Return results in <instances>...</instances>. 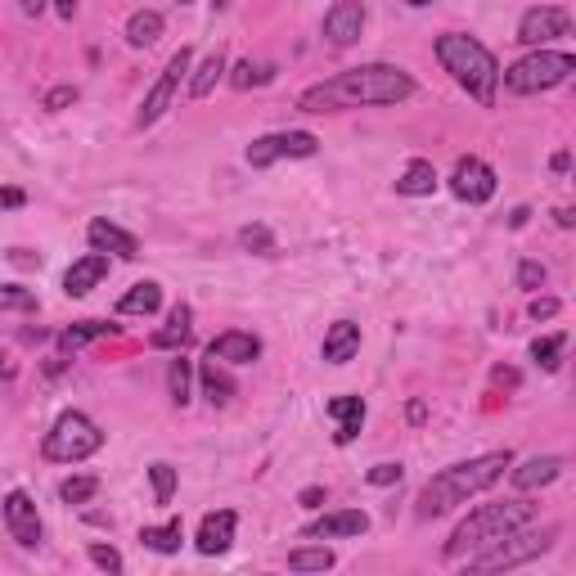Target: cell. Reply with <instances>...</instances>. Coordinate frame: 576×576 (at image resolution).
Wrapping results in <instances>:
<instances>
[{
  "instance_id": "obj_1",
  "label": "cell",
  "mask_w": 576,
  "mask_h": 576,
  "mask_svg": "<svg viewBox=\"0 0 576 576\" xmlns=\"http://www.w3.org/2000/svg\"><path fill=\"white\" fill-rule=\"evenodd\" d=\"M414 77L396 63H360L347 68L338 77L320 81V86H306L297 95L302 113H342V108H383V104H401L414 95Z\"/></svg>"
},
{
  "instance_id": "obj_2",
  "label": "cell",
  "mask_w": 576,
  "mask_h": 576,
  "mask_svg": "<svg viewBox=\"0 0 576 576\" xmlns=\"http://www.w3.org/2000/svg\"><path fill=\"white\" fill-rule=\"evenodd\" d=\"M504 468H513L509 450H486V455H477V459H459V464L441 468V473H432L428 482L419 486L414 518L428 522V518H441V513L459 509V504H468L473 495H482L486 486L500 482Z\"/></svg>"
},
{
  "instance_id": "obj_3",
  "label": "cell",
  "mask_w": 576,
  "mask_h": 576,
  "mask_svg": "<svg viewBox=\"0 0 576 576\" xmlns=\"http://www.w3.org/2000/svg\"><path fill=\"white\" fill-rule=\"evenodd\" d=\"M432 54H437V63L450 72V77H455V86H464L482 108L495 104V86H500V63H495V54L486 50V45L477 41V36L441 32L437 41H432Z\"/></svg>"
},
{
  "instance_id": "obj_4",
  "label": "cell",
  "mask_w": 576,
  "mask_h": 576,
  "mask_svg": "<svg viewBox=\"0 0 576 576\" xmlns=\"http://www.w3.org/2000/svg\"><path fill=\"white\" fill-rule=\"evenodd\" d=\"M536 518V504L527 500H495V504H477L473 513H468L464 522H459L455 531H450V540L441 545V558H464V554H477V549H486L491 540L509 536V531L527 527V522Z\"/></svg>"
},
{
  "instance_id": "obj_5",
  "label": "cell",
  "mask_w": 576,
  "mask_h": 576,
  "mask_svg": "<svg viewBox=\"0 0 576 576\" xmlns=\"http://www.w3.org/2000/svg\"><path fill=\"white\" fill-rule=\"evenodd\" d=\"M554 540H558L554 522H549V527H531L527 522V527H518V531H509V536L491 540L486 549H477V554L459 567V576H504V572H513V567L531 563V558L549 554Z\"/></svg>"
},
{
  "instance_id": "obj_6",
  "label": "cell",
  "mask_w": 576,
  "mask_h": 576,
  "mask_svg": "<svg viewBox=\"0 0 576 576\" xmlns=\"http://www.w3.org/2000/svg\"><path fill=\"white\" fill-rule=\"evenodd\" d=\"M572 72H576V54L531 50V54H522L518 63H509V68L500 72V81H504V90H513V95H540V90L563 86Z\"/></svg>"
},
{
  "instance_id": "obj_7",
  "label": "cell",
  "mask_w": 576,
  "mask_h": 576,
  "mask_svg": "<svg viewBox=\"0 0 576 576\" xmlns=\"http://www.w3.org/2000/svg\"><path fill=\"white\" fill-rule=\"evenodd\" d=\"M99 446H104L99 423L90 419L86 410H63L59 419H54V428L45 432L41 455L50 459V464H81V459H90Z\"/></svg>"
},
{
  "instance_id": "obj_8",
  "label": "cell",
  "mask_w": 576,
  "mask_h": 576,
  "mask_svg": "<svg viewBox=\"0 0 576 576\" xmlns=\"http://www.w3.org/2000/svg\"><path fill=\"white\" fill-rule=\"evenodd\" d=\"M315 153H320V140L311 131H270V135H257L243 158H248L252 171H266L279 158H315Z\"/></svg>"
},
{
  "instance_id": "obj_9",
  "label": "cell",
  "mask_w": 576,
  "mask_h": 576,
  "mask_svg": "<svg viewBox=\"0 0 576 576\" xmlns=\"http://www.w3.org/2000/svg\"><path fill=\"white\" fill-rule=\"evenodd\" d=\"M189 68H194V50H185V45H180V50L167 59V68H162V77L153 81V86H149V95H144L140 117H135V126H140V131H144V126H153V122H158V117L171 108V99H176L180 81L189 77Z\"/></svg>"
},
{
  "instance_id": "obj_10",
  "label": "cell",
  "mask_w": 576,
  "mask_h": 576,
  "mask_svg": "<svg viewBox=\"0 0 576 576\" xmlns=\"http://www.w3.org/2000/svg\"><path fill=\"white\" fill-rule=\"evenodd\" d=\"M495 189H500V180H495V167L491 162H482V158H459L455 162V171H450V194L459 198V203H491L495 198Z\"/></svg>"
},
{
  "instance_id": "obj_11",
  "label": "cell",
  "mask_w": 576,
  "mask_h": 576,
  "mask_svg": "<svg viewBox=\"0 0 576 576\" xmlns=\"http://www.w3.org/2000/svg\"><path fill=\"white\" fill-rule=\"evenodd\" d=\"M5 527H9V536H14L23 549H36V545L45 540V527H41V513H36V500L23 491V486H14V491L5 495Z\"/></svg>"
},
{
  "instance_id": "obj_12",
  "label": "cell",
  "mask_w": 576,
  "mask_h": 576,
  "mask_svg": "<svg viewBox=\"0 0 576 576\" xmlns=\"http://www.w3.org/2000/svg\"><path fill=\"white\" fill-rule=\"evenodd\" d=\"M567 27H572V14H567V9L531 5V9H522V18H518V41L540 50V45L554 41V36H567Z\"/></svg>"
},
{
  "instance_id": "obj_13",
  "label": "cell",
  "mask_w": 576,
  "mask_h": 576,
  "mask_svg": "<svg viewBox=\"0 0 576 576\" xmlns=\"http://www.w3.org/2000/svg\"><path fill=\"white\" fill-rule=\"evenodd\" d=\"M360 32H365V5H360V0H338V5L324 9V41H329L333 50L356 45Z\"/></svg>"
},
{
  "instance_id": "obj_14",
  "label": "cell",
  "mask_w": 576,
  "mask_h": 576,
  "mask_svg": "<svg viewBox=\"0 0 576 576\" xmlns=\"http://www.w3.org/2000/svg\"><path fill=\"white\" fill-rule=\"evenodd\" d=\"M86 243H90V252H99V257H140V239H135L131 230H122V225H113L108 216H95V221L86 225Z\"/></svg>"
},
{
  "instance_id": "obj_15",
  "label": "cell",
  "mask_w": 576,
  "mask_h": 576,
  "mask_svg": "<svg viewBox=\"0 0 576 576\" xmlns=\"http://www.w3.org/2000/svg\"><path fill=\"white\" fill-rule=\"evenodd\" d=\"M207 356L216 365H252L261 356V338L257 333H243V329H225L207 342Z\"/></svg>"
},
{
  "instance_id": "obj_16",
  "label": "cell",
  "mask_w": 576,
  "mask_h": 576,
  "mask_svg": "<svg viewBox=\"0 0 576 576\" xmlns=\"http://www.w3.org/2000/svg\"><path fill=\"white\" fill-rule=\"evenodd\" d=\"M234 527H239V513H234V509H216V513H207V518L198 522L194 549H198V554H207V558L225 554V549L234 545Z\"/></svg>"
},
{
  "instance_id": "obj_17",
  "label": "cell",
  "mask_w": 576,
  "mask_h": 576,
  "mask_svg": "<svg viewBox=\"0 0 576 576\" xmlns=\"http://www.w3.org/2000/svg\"><path fill=\"white\" fill-rule=\"evenodd\" d=\"M369 518L360 509H338V513H324V518L306 522L302 536L306 540H338V536H365Z\"/></svg>"
},
{
  "instance_id": "obj_18",
  "label": "cell",
  "mask_w": 576,
  "mask_h": 576,
  "mask_svg": "<svg viewBox=\"0 0 576 576\" xmlns=\"http://www.w3.org/2000/svg\"><path fill=\"white\" fill-rule=\"evenodd\" d=\"M104 279H108V257L86 252L81 261H72V266L63 270V293H68V297H86L90 288H99Z\"/></svg>"
},
{
  "instance_id": "obj_19",
  "label": "cell",
  "mask_w": 576,
  "mask_h": 576,
  "mask_svg": "<svg viewBox=\"0 0 576 576\" xmlns=\"http://www.w3.org/2000/svg\"><path fill=\"white\" fill-rule=\"evenodd\" d=\"M356 351H360V324L333 320L329 329H324V342H320L324 365H347V360L356 356Z\"/></svg>"
},
{
  "instance_id": "obj_20",
  "label": "cell",
  "mask_w": 576,
  "mask_h": 576,
  "mask_svg": "<svg viewBox=\"0 0 576 576\" xmlns=\"http://www.w3.org/2000/svg\"><path fill=\"white\" fill-rule=\"evenodd\" d=\"M563 468H567L563 455H531V459H522L509 477H513V486H518V491H536V486L558 482V473H563Z\"/></svg>"
},
{
  "instance_id": "obj_21",
  "label": "cell",
  "mask_w": 576,
  "mask_h": 576,
  "mask_svg": "<svg viewBox=\"0 0 576 576\" xmlns=\"http://www.w3.org/2000/svg\"><path fill=\"white\" fill-rule=\"evenodd\" d=\"M324 414L338 423L333 441H338V446H351V441L360 437V423H365V401H360V396H333V401L324 405Z\"/></svg>"
},
{
  "instance_id": "obj_22",
  "label": "cell",
  "mask_w": 576,
  "mask_h": 576,
  "mask_svg": "<svg viewBox=\"0 0 576 576\" xmlns=\"http://www.w3.org/2000/svg\"><path fill=\"white\" fill-rule=\"evenodd\" d=\"M189 333H194V311L180 302V306H171L167 324H162V329L149 338V347H158V351H180V347L189 342Z\"/></svg>"
},
{
  "instance_id": "obj_23",
  "label": "cell",
  "mask_w": 576,
  "mask_h": 576,
  "mask_svg": "<svg viewBox=\"0 0 576 576\" xmlns=\"http://www.w3.org/2000/svg\"><path fill=\"white\" fill-rule=\"evenodd\" d=\"M432 189H437V167L428 158H410V167L396 176V194L405 198H428Z\"/></svg>"
},
{
  "instance_id": "obj_24",
  "label": "cell",
  "mask_w": 576,
  "mask_h": 576,
  "mask_svg": "<svg viewBox=\"0 0 576 576\" xmlns=\"http://www.w3.org/2000/svg\"><path fill=\"white\" fill-rule=\"evenodd\" d=\"M162 27H167V18H162V9H135L131 18H126V45H135V50H144V45H153L162 36Z\"/></svg>"
},
{
  "instance_id": "obj_25",
  "label": "cell",
  "mask_w": 576,
  "mask_h": 576,
  "mask_svg": "<svg viewBox=\"0 0 576 576\" xmlns=\"http://www.w3.org/2000/svg\"><path fill=\"white\" fill-rule=\"evenodd\" d=\"M158 306H162V284L158 279H140V284H131V293H122L117 315H153Z\"/></svg>"
},
{
  "instance_id": "obj_26",
  "label": "cell",
  "mask_w": 576,
  "mask_h": 576,
  "mask_svg": "<svg viewBox=\"0 0 576 576\" xmlns=\"http://www.w3.org/2000/svg\"><path fill=\"white\" fill-rule=\"evenodd\" d=\"M140 545L153 549V554H180V545H185V522L167 518L162 527H140Z\"/></svg>"
},
{
  "instance_id": "obj_27",
  "label": "cell",
  "mask_w": 576,
  "mask_h": 576,
  "mask_svg": "<svg viewBox=\"0 0 576 576\" xmlns=\"http://www.w3.org/2000/svg\"><path fill=\"white\" fill-rule=\"evenodd\" d=\"M221 77H225V54L212 50V54H207V59L194 68V77H189V99H207Z\"/></svg>"
},
{
  "instance_id": "obj_28",
  "label": "cell",
  "mask_w": 576,
  "mask_h": 576,
  "mask_svg": "<svg viewBox=\"0 0 576 576\" xmlns=\"http://www.w3.org/2000/svg\"><path fill=\"white\" fill-rule=\"evenodd\" d=\"M333 567V549L329 545H297L288 549V572L306 576V572H329Z\"/></svg>"
},
{
  "instance_id": "obj_29",
  "label": "cell",
  "mask_w": 576,
  "mask_h": 576,
  "mask_svg": "<svg viewBox=\"0 0 576 576\" xmlns=\"http://www.w3.org/2000/svg\"><path fill=\"white\" fill-rule=\"evenodd\" d=\"M198 378H203V392H207V401H212V405H225V401L234 396V378L225 374V369L216 365L212 356H207L203 365H198Z\"/></svg>"
},
{
  "instance_id": "obj_30",
  "label": "cell",
  "mask_w": 576,
  "mask_h": 576,
  "mask_svg": "<svg viewBox=\"0 0 576 576\" xmlns=\"http://www.w3.org/2000/svg\"><path fill=\"white\" fill-rule=\"evenodd\" d=\"M104 333H117V324H104V320H81V324H72V329H63V333H59V351H77V347H86V342L104 338Z\"/></svg>"
},
{
  "instance_id": "obj_31",
  "label": "cell",
  "mask_w": 576,
  "mask_h": 576,
  "mask_svg": "<svg viewBox=\"0 0 576 576\" xmlns=\"http://www.w3.org/2000/svg\"><path fill=\"white\" fill-rule=\"evenodd\" d=\"M167 392L176 405H189V396H194V365L185 356H176L167 365Z\"/></svg>"
},
{
  "instance_id": "obj_32",
  "label": "cell",
  "mask_w": 576,
  "mask_h": 576,
  "mask_svg": "<svg viewBox=\"0 0 576 576\" xmlns=\"http://www.w3.org/2000/svg\"><path fill=\"white\" fill-rule=\"evenodd\" d=\"M275 77V68L270 63H252V59H239L230 68V86L234 90H248V86H266V81Z\"/></svg>"
},
{
  "instance_id": "obj_33",
  "label": "cell",
  "mask_w": 576,
  "mask_h": 576,
  "mask_svg": "<svg viewBox=\"0 0 576 576\" xmlns=\"http://www.w3.org/2000/svg\"><path fill=\"white\" fill-rule=\"evenodd\" d=\"M563 347H567V333H545V338L531 342V360H540V369H549V374H554Z\"/></svg>"
},
{
  "instance_id": "obj_34",
  "label": "cell",
  "mask_w": 576,
  "mask_h": 576,
  "mask_svg": "<svg viewBox=\"0 0 576 576\" xmlns=\"http://www.w3.org/2000/svg\"><path fill=\"white\" fill-rule=\"evenodd\" d=\"M99 495V477H63L59 482V500L63 504H86Z\"/></svg>"
},
{
  "instance_id": "obj_35",
  "label": "cell",
  "mask_w": 576,
  "mask_h": 576,
  "mask_svg": "<svg viewBox=\"0 0 576 576\" xmlns=\"http://www.w3.org/2000/svg\"><path fill=\"white\" fill-rule=\"evenodd\" d=\"M86 558L99 567V572H108V576H122V572H126V563H122V554H117V545H104V540H90V545H86Z\"/></svg>"
},
{
  "instance_id": "obj_36",
  "label": "cell",
  "mask_w": 576,
  "mask_h": 576,
  "mask_svg": "<svg viewBox=\"0 0 576 576\" xmlns=\"http://www.w3.org/2000/svg\"><path fill=\"white\" fill-rule=\"evenodd\" d=\"M149 482H153V500L171 504V495H176V468L158 459V464H149Z\"/></svg>"
},
{
  "instance_id": "obj_37",
  "label": "cell",
  "mask_w": 576,
  "mask_h": 576,
  "mask_svg": "<svg viewBox=\"0 0 576 576\" xmlns=\"http://www.w3.org/2000/svg\"><path fill=\"white\" fill-rule=\"evenodd\" d=\"M0 311H36V293L23 284H0Z\"/></svg>"
},
{
  "instance_id": "obj_38",
  "label": "cell",
  "mask_w": 576,
  "mask_h": 576,
  "mask_svg": "<svg viewBox=\"0 0 576 576\" xmlns=\"http://www.w3.org/2000/svg\"><path fill=\"white\" fill-rule=\"evenodd\" d=\"M239 243L248 252H261V257H266V252H275V234H270V225H243Z\"/></svg>"
},
{
  "instance_id": "obj_39",
  "label": "cell",
  "mask_w": 576,
  "mask_h": 576,
  "mask_svg": "<svg viewBox=\"0 0 576 576\" xmlns=\"http://www.w3.org/2000/svg\"><path fill=\"white\" fill-rule=\"evenodd\" d=\"M401 473H405L401 464H392V459H383V464H374V468H369V473H365V482H369V486H396V482H401Z\"/></svg>"
},
{
  "instance_id": "obj_40",
  "label": "cell",
  "mask_w": 576,
  "mask_h": 576,
  "mask_svg": "<svg viewBox=\"0 0 576 576\" xmlns=\"http://www.w3.org/2000/svg\"><path fill=\"white\" fill-rule=\"evenodd\" d=\"M518 288H527V293L545 288V266H540V261H522V266H518Z\"/></svg>"
},
{
  "instance_id": "obj_41",
  "label": "cell",
  "mask_w": 576,
  "mask_h": 576,
  "mask_svg": "<svg viewBox=\"0 0 576 576\" xmlns=\"http://www.w3.org/2000/svg\"><path fill=\"white\" fill-rule=\"evenodd\" d=\"M558 311H563V302H558V297H531V306H527L531 320H554Z\"/></svg>"
},
{
  "instance_id": "obj_42",
  "label": "cell",
  "mask_w": 576,
  "mask_h": 576,
  "mask_svg": "<svg viewBox=\"0 0 576 576\" xmlns=\"http://www.w3.org/2000/svg\"><path fill=\"white\" fill-rule=\"evenodd\" d=\"M68 104H77V86H54L50 95H45V108H50V113H63Z\"/></svg>"
},
{
  "instance_id": "obj_43",
  "label": "cell",
  "mask_w": 576,
  "mask_h": 576,
  "mask_svg": "<svg viewBox=\"0 0 576 576\" xmlns=\"http://www.w3.org/2000/svg\"><path fill=\"white\" fill-rule=\"evenodd\" d=\"M27 194L18 185H0V212H14V207H23Z\"/></svg>"
},
{
  "instance_id": "obj_44",
  "label": "cell",
  "mask_w": 576,
  "mask_h": 576,
  "mask_svg": "<svg viewBox=\"0 0 576 576\" xmlns=\"http://www.w3.org/2000/svg\"><path fill=\"white\" fill-rule=\"evenodd\" d=\"M297 500H302L306 509H320V504H324V486H306V491L297 495Z\"/></svg>"
},
{
  "instance_id": "obj_45",
  "label": "cell",
  "mask_w": 576,
  "mask_h": 576,
  "mask_svg": "<svg viewBox=\"0 0 576 576\" xmlns=\"http://www.w3.org/2000/svg\"><path fill=\"white\" fill-rule=\"evenodd\" d=\"M531 221V207H513V216H509V225L513 230H522V225Z\"/></svg>"
},
{
  "instance_id": "obj_46",
  "label": "cell",
  "mask_w": 576,
  "mask_h": 576,
  "mask_svg": "<svg viewBox=\"0 0 576 576\" xmlns=\"http://www.w3.org/2000/svg\"><path fill=\"white\" fill-rule=\"evenodd\" d=\"M549 167H554V171H567V167H572V153H567V149H558L554 158H549Z\"/></svg>"
},
{
  "instance_id": "obj_47",
  "label": "cell",
  "mask_w": 576,
  "mask_h": 576,
  "mask_svg": "<svg viewBox=\"0 0 576 576\" xmlns=\"http://www.w3.org/2000/svg\"><path fill=\"white\" fill-rule=\"evenodd\" d=\"M14 261H18V266H41V257H32L27 248H14Z\"/></svg>"
},
{
  "instance_id": "obj_48",
  "label": "cell",
  "mask_w": 576,
  "mask_h": 576,
  "mask_svg": "<svg viewBox=\"0 0 576 576\" xmlns=\"http://www.w3.org/2000/svg\"><path fill=\"white\" fill-rule=\"evenodd\" d=\"M554 221L563 225V230H572V221H576V216H572V207H558V212H554Z\"/></svg>"
},
{
  "instance_id": "obj_49",
  "label": "cell",
  "mask_w": 576,
  "mask_h": 576,
  "mask_svg": "<svg viewBox=\"0 0 576 576\" xmlns=\"http://www.w3.org/2000/svg\"><path fill=\"white\" fill-rule=\"evenodd\" d=\"M423 414H428V410H423V401H410V423H423Z\"/></svg>"
},
{
  "instance_id": "obj_50",
  "label": "cell",
  "mask_w": 576,
  "mask_h": 576,
  "mask_svg": "<svg viewBox=\"0 0 576 576\" xmlns=\"http://www.w3.org/2000/svg\"><path fill=\"white\" fill-rule=\"evenodd\" d=\"M261 576H270V572H261Z\"/></svg>"
},
{
  "instance_id": "obj_51",
  "label": "cell",
  "mask_w": 576,
  "mask_h": 576,
  "mask_svg": "<svg viewBox=\"0 0 576 576\" xmlns=\"http://www.w3.org/2000/svg\"><path fill=\"white\" fill-rule=\"evenodd\" d=\"M0 360H5V356H0Z\"/></svg>"
}]
</instances>
